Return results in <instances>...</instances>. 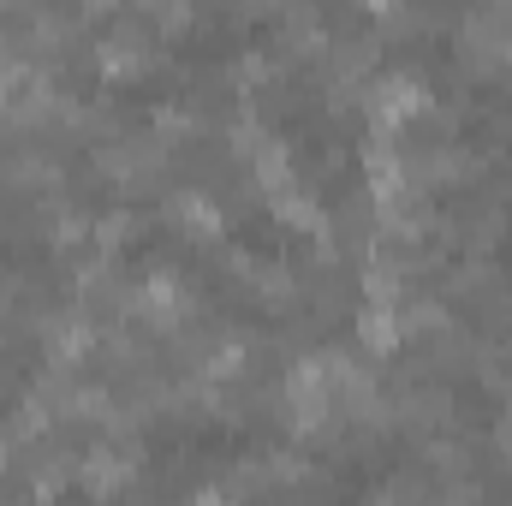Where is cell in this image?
I'll return each instance as SVG.
<instances>
[{"label": "cell", "mask_w": 512, "mask_h": 506, "mask_svg": "<svg viewBox=\"0 0 512 506\" xmlns=\"http://www.w3.org/2000/svg\"><path fill=\"white\" fill-rule=\"evenodd\" d=\"M423 108H429V90H423V78H417V72H387V78H376V96H370L376 137L399 131L411 114H423Z\"/></svg>", "instance_id": "6da1fadb"}, {"label": "cell", "mask_w": 512, "mask_h": 506, "mask_svg": "<svg viewBox=\"0 0 512 506\" xmlns=\"http://www.w3.org/2000/svg\"><path fill=\"white\" fill-rule=\"evenodd\" d=\"M328 399H334V387H328L322 358L292 364V376H286V405H292V417H298V429H304V435H316V429L328 423Z\"/></svg>", "instance_id": "7a4b0ae2"}, {"label": "cell", "mask_w": 512, "mask_h": 506, "mask_svg": "<svg viewBox=\"0 0 512 506\" xmlns=\"http://www.w3.org/2000/svg\"><path fill=\"white\" fill-rule=\"evenodd\" d=\"M126 477H131V459L114 453V447H96V453L78 459V483H84L96 501H114V495L126 489Z\"/></svg>", "instance_id": "3957f363"}, {"label": "cell", "mask_w": 512, "mask_h": 506, "mask_svg": "<svg viewBox=\"0 0 512 506\" xmlns=\"http://www.w3.org/2000/svg\"><path fill=\"white\" fill-rule=\"evenodd\" d=\"M268 203H274V215H280L286 227H298V233H310V239H328V215H322V203H316L310 191L286 185V191H274Z\"/></svg>", "instance_id": "277c9868"}, {"label": "cell", "mask_w": 512, "mask_h": 506, "mask_svg": "<svg viewBox=\"0 0 512 506\" xmlns=\"http://www.w3.org/2000/svg\"><path fill=\"white\" fill-rule=\"evenodd\" d=\"M358 340H364V352H393L399 340H405V316H399V304H364V316H358Z\"/></svg>", "instance_id": "5b68a950"}, {"label": "cell", "mask_w": 512, "mask_h": 506, "mask_svg": "<svg viewBox=\"0 0 512 506\" xmlns=\"http://www.w3.org/2000/svg\"><path fill=\"white\" fill-rule=\"evenodd\" d=\"M96 60H102V72H108V78H126V72H143V66H149V42H143L137 30H120V36H108V42H102V54H96Z\"/></svg>", "instance_id": "8992f818"}, {"label": "cell", "mask_w": 512, "mask_h": 506, "mask_svg": "<svg viewBox=\"0 0 512 506\" xmlns=\"http://www.w3.org/2000/svg\"><path fill=\"white\" fill-rule=\"evenodd\" d=\"M137 304H143V316H155V322H173V310H179V280H173L167 268H149V280H143Z\"/></svg>", "instance_id": "52a82bcc"}, {"label": "cell", "mask_w": 512, "mask_h": 506, "mask_svg": "<svg viewBox=\"0 0 512 506\" xmlns=\"http://www.w3.org/2000/svg\"><path fill=\"white\" fill-rule=\"evenodd\" d=\"M173 209H179V221H185L197 239H221V209H215L203 191H179V203H173Z\"/></svg>", "instance_id": "ba28073f"}, {"label": "cell", "mask_w": 512, "mask_h": 506, "mask_svg": "<svg viewBox=\"0 0 512 506\" xmlns=\"http://www.w3.org/2000/svg\"><path fill=\"white\" fill-rule=\"evenodd\" d=\"M90 352V328L84 322H60L54 334H48V358L54 364H72V358H84Z\"/></svg>", "instance_id": "9c48e42d"}, {"label": "cell", "mask_w": 512, "mask_h": 506, "mask_svg": "<svg viewBox=\"0 0 512 506\" xmlns=\"http://www.w3.org/2000/svg\"><path fill=\"white\" fill-rule=\"evenodd\" d=\"M251 280L262 286L268 304H286V298H292V274H286L280 262H251Z\"/></svg>", "instance_id": "30bf717a"}, {"label": "cell", "mask_w": 512, "mask_h": 506, "mask_svg": "<svg viewBox=\"0 0 512 506\" xmlns=\"http://www.w3.org/2000/svg\"><path fill=\"white\" fill-rule=\"evenodd\" d=\"M126 233H131V221H126V215H108V221L96 227V239H102L108 251H114V245H126Z\"/></svg>", "instance_id": "8fae6325"}, {"label": "cell", "mask_w": 512, "mask_h": 506, "mask_svg": "<svg viewBox=\"0 0 512 506\" xmlns=\"http://www.w3.org/2000/svg\"><path fill=\"white\" fill-rule=\"evenodd\" d=\"M191 506H239V501H233L227 489H197V501H191Z\"/></svg>", "instance_id": "7c38bea8"}, {"label": "cell", "mask_w": 512, "mask_h": 506, "mask_svg": "<svg viewBox=\"0 0 512 506\" xmlns=\"http://www.w3.org/2000/svg\"><path fill=\"white\" fill-rule=\"evenodd\" d=\"M364 506H399V495H393V489H382V495H370Z\"/></svg>", "instance_id": "4fadbf2b"}, {"label": "cell", "mask_w": 512, "mask_h": 506, "mask_svg": "<svg viewBox=\"0 0 512 506\" xmlns=\"http://www.w3.org/2000/svg\"><path fill=\"white\" fill-rule=\"evenodd\" d=\"M507 60H512V42H507Z\"/></svg>", "instance_id": "5bb4252c"}]
</instances>
